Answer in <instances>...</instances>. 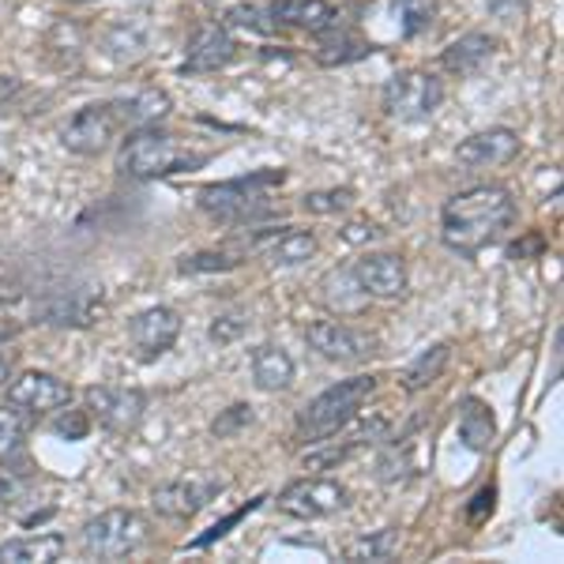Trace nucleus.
<instances>
[{"label": "nucleus", "instance_id": "obj_28", "mask_svg": "<svg viewBox=\"0 0 564 564\" xmlns=\"http://www.w3.org/2000/svg\"><path fill=\"white\" fill-rule=\"evenodd\" d=\"M102 50L106 57H113L117 65H135V61L148 53V31L140 23H113L109 31L102 34Z\"/></svg>", "mask_w": 564, "mask_h": 564}, {"label": "nucleus", "instance_id": "obj_9", "mask_svg": "<svg viewBox=\"0 0 564 564\" xmlns=\"http://www.w3.org/2000/svg\"><path fill=\"white\" fill-rule=\"evenodd\" d=\"M305 343L321 354L324 361H335V366H361L377 354V335L358 332V327L343 324V321H316L305 327Z\"/></svg>", "mask_w": 564, "mask_h": 564}, {"label": "nucleus", "instance_id": "obj_26", "mask_svg": "<svg viewBox=\"0 0 564 564\" xmlns=\"http://www.w3.org/2000/svg\"><path fill=\"white\" fill-rule=\"evenodd\" d=\"M448 361H452L448 343H433V347H425L414 361H406V366L399 369V388L417 395V391H425L441 380V372L448 369Z\"/></svg>", "mask_w": 564, "mask_h": 564}, {"label": "nucleus", "instance_id": "obj_20", "mask_svg": "<svg viewBox=\"0 0 564 564\" xmlns=\"http://www.w3.org/2000/svg\"><path fill=\"white\" fill-rule=\"evenodd\" d=\"M497 50H500V42L494 39V34L470 31L441 53V68L448 72V76H459V79L478 76V72L497 57Z\"/></svg>", "mask_w": 564, "mask_h": 564}, {"label": "nucleus", "instance_id": "obj_36", "mask_svg": "<svg viewBox=\"0 0 564 564\" xmlns=\"http://www.w3.org/2000/svg\"><path fill=\"white\" fill-rule=\"evenodd\" d=\"M302 207L308 215H343L354 207V188H321V193H308Z\"/></svg>", "mask_w": 564, "mask_h": 564}, {"label": "nucleus", "instance_id": "obj_22", "mask_svg": "<svg viewBox=\"0 0 564 564\" xmlns=\"http://www.w3.org/2000/svg\"><path fill=\"white\" fill-rule=\"evenodd\" d=\"M456 433H459V441L467 444L470 452H478V456H481V452L494 448V441H497V417H494V411H489V403H481L478 395L463 399V403H459Z\"/></svg>", "mask_w": 564, "mask_h": 564}, {"label": "nucleus", "instance_id": "obj_30", "mask_svg": "<svg viewBox=\"0 0 564 564\" xmlns=\"http://www.w3.org/2000/svg\"><path fill=\"white\" fill-rule=\"evenodd\" d=\"M245 263V252L238 249H204L193 257H181L177 271L181 275H215V271H234Z\"/></svg>", "mask_w": 564, "mask_h": 564}, {"label": "nucleus", "instance_id": "obj_15", "mask_svg": "<svg viewBox=\"0 0 564 564\" xmlns=\"http://www.w3.org/2000/svg\"><path fill=\"white\" fill-rule=\"evenodd\" d=\"M350 271L369 297L395 302V297L406 294V263L403 257H395V252H366Z\"/></svg>", "mask_w": 564, "mask_h": 564}, {"label": "nucleus", "instance_id": "obj_44", "mask_svg": "<svg viewBox=\"0 0 564 564\" xmlns=\"http://www.w3.org/2000/svg\"><path fill=\"white\" fill-rule=\"evenodd\" d=\"M372 226H366V223H354V226H347V230H343V238L347 241H366V238H372Z\"/></svg>", "mask_w": 564, "mask_h": 564}, {"label": "nucleus", "instance_id": "obj_43", "mask_svg": "<svg viewBox=\"0 0 564 564\" xmlns=\"http://www.w3.org/2000/svg\"><path fill=\"white\" fill-rule=\"evenodd\" d=\"M20 494V481H15V470L0 467V505H12V497Z\"/></svg>", "mask_w": 564, "mask_h": 564}, {"label": "nucleus", "instance_id": "obj_16", "mask_svg": "<svg viewBox=\"0 0 564 564\" xmlns=\"http://www.w3.org/2000/svg\"><path fill=\"white\" fill-rule=\"evenodd\" d=\"M520 159V135L512 129H481L456 148V162L470 170H494Z\"/></svg>", "mask_w": 564, "mask_h": 564}, {"label": "nucleus", "instance_id": "obj_21", "mask_svg": "<svg viewBox=\"0 0 564 564\" xmlns=\"http://www.w3.org/2000/svg\"><path fill=\"white\" fill-rule=\"evenodd\" d=\"M68 550L65 534H20V539L0 542V561L4 564H53L61 561Z\"/></svg>", "mask_w": 564, "mask_h": 564}, {"label": "nucleus", "instance_id": "obj_1", "mask_svg": "<svg viewBox=\"0 0 564 564\" xmlns=\"http://www.w3.org/2000/svg\"><path fill=\"white\" fill-rule=\"evenodd\" d=\"M516 223V199L505 185H475L448 196L441 212V241L459 257H478Z\"/></svg>", "mask_w": 564, "mask_h": 564}, {"label": "nucleus", "instance_id": "obj_7", "mask_svg": "<svg viewBox=\"0 0 564 564\" xmlns=\"http://www.w3.org/2000/svg\"><path fill=\"white\" fill-rule=\"evenodd\" d=\"M275 505L290 520H327L350 505V489L332 478H297L282 489Z\"/></svg>", "mask_w": 564, "mask_h": 564}, {"label": "nucleus", "instance_id": "obj_35", "mask_svg": "<svg viewBox=\"0 0 564 564\" xmlns=\"http://www.w3.org/2000/svg\"><path fill=\"white\" fill-rule=\"evenodd\" d=\"M399 15H403V34H406V39H417V34L433 31L436 0H399Z\"/></svg>", "mask_w": 564, "mask_h": 564}, {"label": "nucleus", "instance_id": "obj_38", "mask_svg": "<svg viewBox=\"0 0 564 564\" xmlns=\"http://www.w3.org/2000/svg\"><path fill=\"white\" fill-rule=\"evenodd\" d=\"M249 316L245 313H223V316H215V324H212V332H207V339L215 343V347H230V343H238L245 332H249Z\"/></svg>", "mask_w": 564, "mask_h": 564}, {"label": "nucleus", "instance_id": "obj_18", "mask_svg": "<svg viewBox=\"0 0 564 564\" xmlns=\"http://www.w3.org/2000/svg\"><path fill=\"white\" fill-rule=\"evenodd\" d=\"M98 305H102V297L95 290H53L34 308V316H39V324H53V327H87L95 324Z\"/></svg>", "mask_w": 564, "mask_h": 564}, {"label": "nucleus", "instance_id": "obj_5", "mask_svg": "<svg viewBox=\"0 0 564 564\" xmlns=\"http://www.w3.org/2000/svg\"><path fill=\"white\" fill-rule=\"evenodd\" d=\"M151 527L135 508H106L84 527V553L90 561H124L143 550Z\"/></svg>", "mask_w": 564, "mask_h": 564}, {"label": "nucleus", "instance_id": "obj_41", "mask_svg": "<svg viewBox=\"0 0 564 564\" xmlns=\"http://www.w3.org/2000/svg\"><path fill=\"white\" fill-rule=\"evenodd\" d=\"M494 508H497V489L494 486H481L475 497L467 500V508H463V516H467V523H486L489 516H494Z\"/></svg>", "mask_w": 564, "mask_h": 564}, {"label": "nucleus", "instance_id": "obj_13", "mask_svg": "<svg viewBox=\"0 0 564 564\" xmlns=\"http://www.w3.org/2000/svg\"><path fill=\"white\" fill-rule=\"evenodd\" d=\"M238 57V42H234L230 26L223 23H204L185 45V65L181 72H193V76H207V72H223L234 65Z\"/></svg>", "mask_w": 564, "mask_h": 564}, {"label": "nucleus", "instance_id": "obj_40", "mask_svg": "<svg viewBox=\"0 0 564 564\" xmlns=\"http://www.w3.org/2000/svg\"><path fill=\"white\" fill-rule=\"evenodd\" d=\"M489 15L505 26H520L531 15V0H486Z\"/></svg>", "mask_w": 564, "mask_h": 564}, {"label": "nucleus", "instance_id": "obj_17", "mask_svg": "<svg viewBox=\"0 0 564 564\" xmlns=\"http://www.w3.org/2000/svg\"><path fill=\"white\" fill-rule=\"evenodd\" d=\"M271 268H297V263L313 260L316 238L308 230H294V226H279V230H257L249 241Z\"/></svg>", "mask_w": 564, "mask_h": 564}, {"label": "nucleus", "instance_id": "obj_10", "mask_svg": "<svg viewBox=\"0 0 564 564\" xmlns=\"http://www.w3.org/2000/svg\"><path fill=\"white\" fill-rule=\"evenodd\" d=\"M226 481L212 478V475H188V478H174V481H162L159 489L151 494V505L162 520H196L212 500L223 494Z\"/></svg>", "mask_w": 564, "mask_h": 564}, {"label": "nucleus", "instance_id": "obj_32", "mask_svg": "<svg viewBox=\"0 0 564 564\" xmlns=\"http://www.w3.org/2000/svg\"><path fill=\"white\" fill-rule=\"evenodd\" d=\"M45 50L57 53V65H61V68L76 65L79 53H84V31H79L76 23H68V20L53 23V26H50V34H45Z\"/></svg>", "mask_w": 564, "mask_h": 564}, {"label": "nucleus", "instance_id": "obj_34", "mask_svg": "<svg viewBox=\"0 0 564 564\" xmlns=\"http://www.w3.org/2000/svg\"><path fill=\"white\" fill-rule=\"evenodd\" d=\"M226 26H238V31H252V34H275L282 26L271 20L268 8H257V4H238L226 12Z\"/></svg>", "mask_w": 564, "mask_h": 564}, {"label": "nucleus", "instance_id": "obj_39", "mask_svg": "<svg viewBox=\"0 0 564 564\" xmlns=\"http://www.w3.org/2000/svg\"><path fill=\"white\" fill-rule=\"evenodd\" d=\"M50 430L57 433L61 441H87V433H90V414H87V411H61L57 417H53Z\"/></svg>", "mask_w": 564, "mask_h": 564}, {"label": "nucleus", "instance_id": "obj_45", "mask_svg": "<svg viewBox=\"0 0 564 564\" xmlns=\"http://www.w3.org/2000/svg\"><path fill=\"white\" fill-rule=\"evenodd\" d=\"M12 366H15V358H12V354H4V350H0V388H4L8 380H12Z\"/></svg>", "mask_w": 564, "mask_h": 564}, {"label": "nucleus", "instance_id": "obj_27", "mask_svg": "<svg viewBox=\"0 0 564 564\" xmlns=\"http://www.w3.org/2000/svg\"><path fill=\"white\" fill-rule=\"evenodd\" d=\"M321 290H324V305L332 308V313H339V316H358L361 308H366L372 297L366 294V290L358 286V279H354V271L350 268H335V271H327L324 282H321Z\"/></svg>", "mask_w": 564, "mask_h": 564}, {"label": "nucleus", "instance_id": "obj_11", "mask_svg": "<svg viewBox=\"0 0 564 564\" xmlns=\"http://www.w3.org/2000/svg\"><path fill=\"white\" fill-rule=\"evenodd\" d=\"M117 129H121V121H117V113H113V102H90L65 124L61 143H65L72 154L95 159V154H102L109 143H113Z\"/></svg>", "mask_w": 564, "mask_h": 564}, {"label": "nucleus", "instance_id": "obj_29", "mask_svg": "<svg viewBox=\"0 0 564 564\" xmlns=\"http://www.w3.org/2000/svg\"><path fill=\"white\" fill-rule=\"evenodd\" d=\"M23 436H26V422H23V411H8L0 406V467L12 470L15 463H23L26 448H23Z\"/></svg>", "mask_w": 564, "mask_h": 564}, {"label": "nucleus", "instance_id": "obj_14", "mask_svg": "<svg viewBox=\"0 0 564 564\" xmlns=\"http://www.w3.org/2000/svg\"><path fill=\"white\" fill-rule=\"evenodd\" d=\"M72 403V384H65L53 372H23L20 380L8 384V406L23 414H50Z\"/></svg>", "mask_w": 564, "mask_h": 564}, {"label": "nucleus", "instance_id": "obj_4", "mask_svg": "<svg viewBox=\"0 0 564 564\" xmlns=\"http://www.w3.org/2000/svg\"><path fill=\"white\" fill-rule=\"evenodd\" d=\"M372 395H377V377H372V372L339 380V384L321 391L313 403L302 406V414H297V436L308 444L332 441L335 433H343L354 417L361 414V406H366Z\"/></svg>", "mask_w": 564, "mask_h": 564}, {"label": "nucleus", "instance_id": "obj_46", "mask_svg": "<svg viewBox=\"0 0 564 564\" xmlns=\"http://www.w3.org/2000/svg\"><path fill=\"white\" fill-rule=\"evenodd\" d=\"M20 332H23V327L15 324V321H0V347H4L8 339H15V335H20Z\"/></svg>", "mask_w": 564, "mask_h": 564}, {"label": "nucleus", "instance_id": "obj_37", "mask_svg": "<svg viewBox=\"0 0 564 564\" xmlns=\"http://www.w3.org/2000/svg\"><path fill=\"white\" fill-rule=\"evenodd\" d=\"M263 500H268V497H252L249 505H241V508H238V512H230V516H226V520H218L215 527H207V531L199 534V539L188 542V550H207V545H212V542L226 539V534H230L234 527H238V523L245 520V516H249V512H257V508L263 505Z\"/></svg>", "mask_w": 564, "mask_h": 564}, {"label": "nucleus", "instance_id": "obj_2", "mask_svg": "<svg viewBox=\"0 0 564 564\" xmlns=\"http://www.w3.org/2000/svg\"><path fill=\"white\" fill-rule=\"evenodd\" d=\"M286 181V170H260L249 177H234L223 185L199 188V212L215 218L218 226H257L263 218H275V204L268 188Z\"/></svg>", "mask_w": 564, "mask_h": 564}, {"label": "nucleus", "instance_id": "obj_19", "mask_svg": "<svg viewBox=\"0 0 564 564\" xmlns=\"http://www.w3.org/2000/svg\"><path fill=\"white\" fill-rule=\"evenodd\" d=\"M268 12L279 26H297V31L308 34H324L343 23L339 8L332 0H275Z\"/></svg>", "mask_w": 564, "mask_h": 564}, {"label": "nucleus", "instance_id": "obj_31", "mask_svg": "<svg viewBox=\"0 0 564 564\" xmlns=\"http://www.w3.org/2000/svg\"><path fill=\"white\" fill-rule=\"evenodd\" d=\"M395 550H399V531L395 527H384V531L350 542L347 550H343V561H391Z\"/></svg>", "mask_w": 564, "mask_h": 564}, {"label": "nucleus", "instance_id": "obj_8", "mask_svg": "<svg viewBox=\"0 0 564 564\" xmlns=\"http://www.w3.org/2000/svg\"><path fill=\"white\" fill-rule=\"evenodd\" d=\"M87 414L113 436H129L140 430L148 414V395L140 388H117V384H95L87 388Z\"/></svg>", "mask_w": 564, "mask_h": 564}, {"label": "nucleus", "instance_id": "obj_24", "mask_svg": "<svg viewBox=\"0 0 564 564\" xmlns=\"http://www.w3.org/2000/svg\"><path fill=\"white\" fill-rule=\"evenodd\" d=\"M321 45H316V65L324 68H343V65H354V61H366L372 53V45L361 39V34L347 31V26H332V31L316 34Z\"/></svg>", "mask_w": 564, "mask_h": 564}, {"label": "nucleus", "instance_id": "obj_3", "mask_svg": "<svg viewBox=\"0 0 564 564\" xmlns=\"http://www.w3.org/2000/svg\"><path fill=\"white\" fill-rule=\"evenodd\" d=\"M212 154L207 151H188L177 143V135L159 132V129H132L129 140L117 151V170L124 177L135 181H154V177H174V174H193V170L207 166Z\"/></svg>", "mask_w": 564, "mask_h": 564}, {"label": "nucleus", "instance_id": "obj_23", "mask_svg": "<svg viewBox=\"0 0 564 564\" xmlns=\"http://www.w3.org/2000/svg\"><path fill=\"white\" fill-rule=\"evenodd\" d=\"M294 358L275 343H260L252 350V384L260 391H286L294 384Z\"/></svg>", "mask_w": 564, "mask_h": 564}, {"label": "nucleus", "instance_id": "obj_42", "mask_svg": "<svg viewBox=\"0 0 564 564\" xmlns=\"http://www.w3.org/2000/svg\"><path fill=\"white\" fill-rule=\"evenodd\" d=\"M20 95H23V79L20 76H4V72H0V109H4L8 102H15Z\"/></svg>", "mask_w": 564, "mask_h": 564}, {"label": "nucleus", "instance_id": "obj_6", "mask_svg": "<svg viewBox=\"0 0 564 564\" xmlns=\"http://www.w3.org/2000/svg\"><path fill=\"white\" fill-rule=\"evenodd\" d=\"M444 102V84L441 76L425 68H406L384 84V109L395 121H425L433 117Z\"/></svg>", "mask_w": 564, "mask_h": 564}, {"label": "nucleus", "instance_id": "obj_47", "mask_svg": "<svg viewBox=\"0 0 564 564\" xmlns=\"http://www.w3.org/2000/svg\"><path fill=\"white\" fill-rule=\"evenodd\" d=\"M68 4H87V0H68Z\"/></svg>", "mask_w": 564, "mask_h": 564}, {"label": "nucleus", "instance_id": "obj_25", "mask_svg": "<svg viewBox=\"0 0 564 564\" xmlns=\"http://www.w3.org/2000/svg\"><path fill=\"white\" fill-rule=\"evenodd\" d=\"M113 113H117V121H121V129H148V124L162 121V117L170 113V95L159 87H148L132 98H117Z\"/></svg>", "mask_w": 564, "mask_h": 564}, {"label": "nucleus", "instance_id": "obj_12", "mask_svg": "<svg viewBox=\"0 0 564 564\" xmlns=\"http://www.w3.org/2000/svg\"><path fill=\"white\" fill-rule=\"evenodd\" d=\"M177 335H181V316H177V308H170V305H151L129 321V339H132V347L140 350L143 361H154L166 350H174Z\"/></svg>", "mask_w": 564, "mask_h": 564}, {"label": "nucleus", "instance_id": "obj_33", "mask_svg": "<svg viewBox=\"0 0 564 564\" xmlns=\"http://www.w3.org/2000/svg\"><path fill=\"white\" fill-rule=\"evenodd\" d=\"M252 422H257V406L234 403V406H226V411H218V417L212 422V436H218V441H230V436L249 430Z\"/></svg>", "mask_w": 564, "mask_h": 564}]
</instances>
